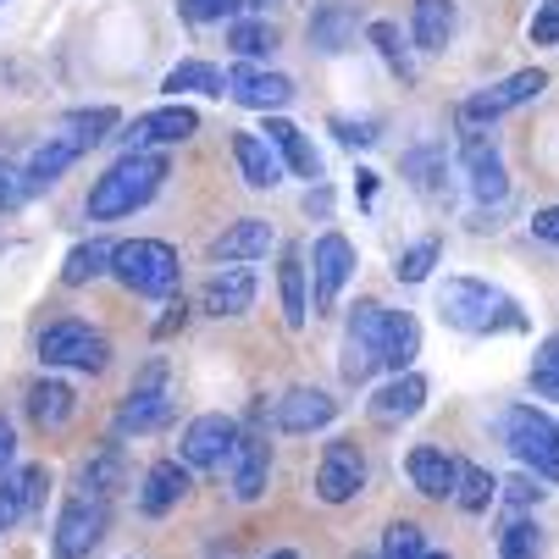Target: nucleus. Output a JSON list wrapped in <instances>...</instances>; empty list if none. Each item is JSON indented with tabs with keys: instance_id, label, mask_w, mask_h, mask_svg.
I'll use <instances>...</instances> for the list:
<instances>
[{
	"instance_id": "nucleus-1",
	"label": "nucleus",
	"mask_w": 559,
	"mask_h": 559,
	"mask_svg": "<svg viewBox=\"0 0 559 559\" xmlns=\"http://www.w3.org/2000/svg\"><path fill=\"white\" fill-rule=\"evenodd\" d=\"M167 183V155L155 150H128L122 162H111L95 189H90V216L95 222H117V216H133L139 205L155 200V189Z\"/></svg>"
},
{
	"instance_id": "nucleus-2",
	"label": "nucleus",
	"mask_w": 559,
	"mask_h": 559,
	"mask_svg": "<svg viewBox=\"0 0 559 559\" xmlns=\"http://www.w3.org/2000/svg\"><path fill=\"white\" fill-rule=\"evenodd\" d=\"M438 316L460 333H515V328H526L521 305L483 277H449L443 294H438Z\"/></svg>"
},
{
	"instance_id": "nucleus-3",
	"label": "nucleus",
	"mask_w": 559,
	"mask_h": 559,
	"mask_svg": "<svg viewBox=\"0 0 559 559\" xmlns=\"http://www.w3.org/2000/svg\"><path fill=\"white\" fill-rule=\"evenodd\" d=\"M117 283L133 288V294H150V299H167L183 277L178 266V250L162 245V238H128V245H117V261H111Z\"/></svg>"
},
{
	"instance_id": "nucleus-4",
	"label": "nucleus",
	"mask_w": 559,
	"mask_h": 559,
	"mask_svg": "<svg viewBox=\"0 0 559 559\" xmlns=\"http://www.w3.org/2000/svg\"><path fill=\"white\" fill-rule=\"evenodd\" d=\"M504 443L532 476L559 483V421L554 416H543L537 405H515L504 416Z\"/></svg>"
},
{
	"instance_id": "nucleus-5",
	"label": "nucleus",
	"mask_w": 559,
	"mask_h": 559,
	"mask_svg": "<svg viewBox=\"0 0 559 559\" xmlns=\"http://www.w3.org/2000/svg\"><path fill=\"white\" fill-rule=\"evenodd\" d=\"M388 322H393V310H382L377 299H360V305H355L349 333H344V382H366V377L382 366Z\"/></svg>"
},
{
	"instance_id": "nucleus-6",
	"label": "nucleus",
	"mask_w": 559,
	"mask_h": 559,
	"mask_svg": "<svg viewBox=\"0 0 559 559\" xmlns=\"http://www.w3.org/2000/svg\"><path fill=\"white\" fill-rule=\"evenodd\" d=\"M173 421V388H167V366L155 360L144 366V377L133 382V393L122 399V411H117V432L139 438V432H162Z\"/></svg>"
},
{
	"instance_id": "nucleus-7",
	"label": "nucleus",
	"mask_w": 559,
	"mask_h": 559,
	"mask_svg": "<svg viewBox=\"0 0 559 559\" xmlns=\"http://www.w3.org/2000/svg\"><path fill=\"white\" fill-rule=\"evenodd\" d=\"M106 521H111V504L72 493L61 504V515H56V537H50L56 559H90L100 548V537H106Z\"/></svg>"
},
{
	"instance_id": "nucleus-8",
	"label": "nucleus",
	"mask_w": 559,
	"mask_h": 559,
	"mask_svg": "<svg viewBox=\"0 0 559 559\" xmlns=\"http://www.w3.org/2000/svg\"><path fill=\"white\" fill-rule=\"evenodd\" d=\"M106 338L90 333L84 322H50L39 333V360L45 366H78V371H106Z\"/></svg>"
},
{
	"instance_id": "nucleus-9",
	"label": "nucleus",
	"mask_w": 559,
	"mask_h": 559,
	"mask_svg": "<svg viewBox=\"0 0 559 559\" xmlns=\"http://www.w3.org/2000/svg\"><path fill=\"white\" fill-rule=\"evenodd\" d=\"M543 90H548V72H543V67L510 72L504 84H493V90H483V95H471V100L460 106V122H465V128H476V122H493V117H504V111H515V106L537 100Z\"/></svg>"
},
{
	"instance_id": "nucleus-10",
	"label": "nucleus",
	"mask_w": 559,
	"mask_h": 559,
	"mask_svg": "<svg viewBox=\"0 0 559 559\" xmlns=\"http://www.w3.org/2000/svg\"><path fill=\"white\" fill-rule=\"evenodd\" d=\"M238 421L233 416H222V411H211V416H194L189 421V432H183V465L189 471H211V465H227L233 460V449H238Z\"/></svg>"
},
{
	"instance_id": "nucleus-11",
	"label": "nucleus",
	"mask_w": 559,
	"mask_h": 559,
	"mask_svg": "<svg viewBox=\"0 0 559 559\" xmlns=\"http://www.w3.org/2000/svg\"><path fill=\"white\" fill-rule=\"evenodd\" d=\"M355 272V245L344 233H322L316 238V250H310V277H316V310H333L344 283Z\"/></svg>"
},
{
	"instance_id": "nucleus-12",
	"label": "nucleus",
	"mask_w": 559,
	"mask_h": 559,
	"mask_svg": "<svg viewBox=\"0 0 559 559\" xmlns=\"http://www.w3.org/2000/svg\"><path fill=\"white\" fill-rule=\"evenodd\" d=\"M360 488H366V460H360V449H355L349 438L328 443L322 471H316V493H322L328 504H349Z\"/></svg>"
},
{
	"instance_id": "nucleus-13",
	"label": "nucleus",
	"mask_w": 559,
	"mask_h": 559,
	"mask_svg": "<svg viewBox=\"0 0 559 559\" xmlns=\"http://www.w3.org/2000/svg\"><path fill=\"white\" fill-rule=\"evenodd\" d=\"M194 128H200V117H194L189 106H162V111L133 117V128H128L122 139H128V150H167V144L194 139Z\"/></svg>"
},
{
	"instance_id": "nucleus-14",
	"label": "nucleus",
	"mask_w": 559,
	"mask_h": 559,
	"mask_svg": "<svg viewBox=\"0 0 559 559\" xmlns=\"http://www.w3.org/2000/svg\"><path fill=\"white\" fill-rule=\"evenodd\" d=\"M227 95L250 111H283L294 100V84L283 72H261V67H233L227 72Z\"/></svg>"
},
{
	"instance_id": "nucleus-15",
	"label": "nucleus",
	"mask_w": 559,
	"mask_h": 559,
	"mask_svg": "<svg viewBox=\"0 0 559 559\" xmlns=\"http://www.w3.org/2000/svg\"><path fill=\"white\" fill-rule=\"evenodd\" d=\"M405 471H411L416 493H427V499H454V488H460V460L443 454V449H432V443L411 449Z\"/></svg>"
},
{
	"instance_id": "nucleus-16",
	"label": "nucleus",
	"mask_w": 559,
	"mask_h": 559,
	"mask_svg": "<svg viewBox=\"0 0 559 559\" xmlns=\"http://www.w3.org/2000/svg\"><path fill=\"white\" fill-rule=\"evenodd\" d=\"M421 405H427V382L416 371H405V377H393L388 388L371 393V421L377 427H399V421L421 416Z\"/></svg>"
},
{
	"instance_id": "nucleus-17",
	"label": "nucleus",
	"mask_w": 559,
	"mask_h": 559,
	"mask_svg": "<svg viewBox=\"0 0 559 559\" xmlns=\"http://www.w3.org/2000/svg\"><path fill=\"white\" fill-rule=\"evenodd\" d=\"M227 471H233V499L238 504H255L266 493V471H272L266 443L255 432H245V438H238V449H233V460H227Z\"/></svg>"
},
{
	"instance_id": "nucleus-18",
	"label": "nucleus",
	"mask_w": 559,
	"mask_h": 559,
	"mask_svg": "<svg viewBox=\"0 0 559 559\" xmlns=\"http://www.w3.org/2000/svg\"><path fill=\"white\" fill-rule=\"evenodd\" d=\"M183 493H189V465H183V460H155V465L144 471L139 510H144V515H167V510L183 504Z\"/></svg>"
},
{
	"instance_id": "nucleus-19",
	"label": "nucleus",
	"mask_w": 559,
	"mask_h": 559,
	"mask_svg": "<svg viewBox=\"0 0 559 559\" xmlns=\"http://www.w3.org/2000/svg\"><path fill=\"white\" fill-rule=\"evenodd\" d=\"M272 245H277L272 222H261V216H245V222H233V227L216 238V245H211V255H216V261H227V266H245V261H261Z\"/></svg>"
},
{
	"instance_id": "nucleus-20",
	"label": "nucleus",
	"mask_w": 559,
	"mask_h": 559,
	"mask_svg": "<svg viewBox=\"0 0 559 559\" xmlns=\"http://www.w3.org/2000/svg\"><path fill=\"white\" fill-rule=\"evenodd\" d=\"M250 305H255V272L250 266H222L200 294V310H211V316H245Z\"/></svg>"
},
{
	"instance_id": "nucleus-21",
	"label": "nucleus",
	"mask_w": 559,
	"mask_h": 559,
	"mask_svg": "<svg viewBox=\"0 0 559 559\" xmlns=\"http://www.w3.org/2000/svg\"><path fill=\"white\" fill-rule=\"evenodd\" d=\"M333 416H338V405L322 388H288L277 399V427L283 432H316V427H328Z\"/></svg>"
},
{
	"instance_id": "nucleus-22",
	"label": "nucleus",
	"mask_w": 559,
	"mask_h": 559,
	"mask_svg": "<svg viewBox=\"0 0 559 559\" xmlns=\"http://www.w3.org/2000/svg\"><path fill=\"white\" fill-rule=\"evenodd\" d=\"M266 144L277 150V162L294 173V178H305V183H316V178H322V155H316L310 150V139L294 128V122H283V117H266Z\"/></svg>"
},
{
	"instance_id": "nucleus-23",
	"label": "nucleus",
	"mask_w": 559,
	"mask_h": 559,
	"mask_svg": "<svg viewBox=\"0 0 559 559\" xmlns=\"http://www.w3.org/2000/svg\"><path fill=\"white\" fill-rule=\"evenodd\" d=\"M84 150H90V144L78 139V133H67V128H61V133H50V139H45L34 155H28V167H23L28 189H50V183H56V178H61V173L78 162V155H84Z\"/></svg>"
},
{
	"instance_id": "nucleus-24",
	"label": "nucleus",
	"mask_w": 559,
	"mask_h": 559,
	"mask_svg": "<svg viewBox=\"0 0 559 559\" xmlns=\"http://www.w3.org/2000/svg\"><path fill=\"white\" fill-rule=\"evenodd\" d=\"M233 162H238V173H245L250 189H272V183L283 178L277 150H272L261 133H233Z\"/></svg>"
},
{
	"instance_id": "nucleus-25",
	"label": "nucleus",
	"mask_w": 559,
	"mask_h": 559,
	"mask_svg": "<svg viewBox=\"0 0 559 559\" xmlns=\"http://www.w3.org/2000/svg\"><path fill=\"white\" fill-rule=\"evenodd\" d=\"M465 173H471V194L476 200H504L510 194V178H504V162H499V150L483 144V139H471L465 144Z\"/></svg>"
},
{
	"instance_id": "nucleus-26",
	"label": "nucleus",
	"mask_w": 559,
	"mask_h": 559,
	"mask_svg": "<svg viewBox=\"0 0 559 559\" xmlns=\"http://www.w3.org/2000/svg\"><path fill=\"white\" fill-rule=\"evenodd\" d=\"M72 411H78V393H72L67 382L45 377V382H34V388H28V416H34L45 432H61V427L72 421Z\"/></svg>"
},
{
	"instance_id": "nucleus-27",
	"label": "nucleus",
	"mask_w": 559,
	"mask_h": 559,
	"mask_svg": "<svg viewBox=\"0 0 559 559\" xmlns=\"http://www.w3.org/2000/svg\"><path fill=\"white\" fill-rule=\"evenodd\" d=\"M122 449H100L95 460H84V471H78V493L84 499H100V504H111V493L122 488Z\"/></svg>"
},
{
	"instance_id": "nucleus-28",
	"label": "nucleus",
	"mask_w": 559,
	"mask_h": 559,
	"mask_svg": "<svg viewBox=\"0 0 559 559\" xmlns=\"http://www.w3.org/2000/svg\"><path fill=\"white\" fill-rule=\"evenodd\" d=\"M411 34H416L421 50H443L454 39V0H416Z\"/></svg>"
},
{
	"instance_id": "nucleus-29",
	"label": "nucleus",
	"mask_w": 559,
	"mask_h": 559,
	"mask_svg": "<svg viewBox=\"0 0 559 559\" xmlns=\"http://www.w3.org/2000/svg\"><path fill=\"white\" fill-rule=\"evenodd\" d=\"M111 261H117V245H106V238H90V245L67 250L61 283H67V288H84V283H95L100 272H111Z\"/></svg>"
},
{
	"instance_id": "nucleus-30",
	"label": "nucleus",
	"mask_w": 559,
	"mask_h": 559,
	"mask_svg": "<svg viewBox=\"0 0 559 559\" xmlns=\"http://www.w3.org/2000/svg\"><path fill=\"white\" fill-rule=\"evenodd\" d=\"M277 288H283V322L299 333V328H305V316H310V299H305V250H283Z\"/></svg>"
},
{
	"instance_id": "nucleus-31",
	"label": "nucleus",
	"mask_w": 559,
	"mask_h": 559,
	"mask_svg": "<svg viewBox=\"0 0 559 559\" xmlns=\"http://www.w3.org/2000/svg\"><path fill=\"white\" fill-rule=\"evenodd\" d=\"M416 355H421V328H416V316L393 310V322H388V349H382V366H388L393 377H405Z\"/></svg>"
},
{
	"instance_id": "nucleus-32",
	"label": "nucleus",
	"mask_w": 559,
	"mask_h": 559,
	"mask_svg": "<svg viewBox=\"0 0 559 559\" xmlns=\"http://www.w3.org/2000/svg\"><path fill=\"white\" fill-rule=\"evenodd\" d=\"M162 90H173V95H222V90H227V72L211 67V61H178V67L167 72Z\"/></svg>"
},
{
	"instance_id": "nucleus-33",
	"label": "nucleus",
	"mask_w": 559,
	"mask_h": 559,
	"mask_svg": "<svg viewBox=\"0 0 559 559\" xmlns=\"http://www.w3.org/2000/svg\"><path fill=\"white\" fill-rule=\"evenodd\" d=\"M499 488H504V483H493V471H483V465H460V488H454V504H460L465 515H483V510L499 499Z\"/></svg>"
},
{
	"instance_id": "nucleus-34",
	"label": "nucleus",
	"mask_w": 559,
	"mask_h": 559,
	"mask_svg": "<svg viewBox=\"0 0 559 559\" xmlns=\"http://www.w3.org/2000/svg\"><path fill=\"white\" fill-rule=\"evenodd\" d=\"M405 173H411V183H416L421 194H443V173H449V162H443V150H438V144H427V150H411V155H405Z\"/></svg>"
},
{
	"instance_id": "nucleus-35",
	"label": "nucleus",
	"mask_w": 559,
	"mask_h": 559,
	"mask_svg": "<svg viewBox=\"0 0 559 559\" xmlns=\"http://www.w3.org/2000/svg\"><path fill=\"white\" fill-rule=\"evenodd\" d=\"M543 554V526L537 521H510L499 532V559H537Z\"/></svg>"
},
{
	"instance_id": "nucleus-36",
	"label": "nucleus",
	"mask_w": 559,
	"mask_h": 559,
	"mask_svg": "<svg viewBox=\"0 0 559 559\" xmlns=\"http://www.w3.org/2000/svg\"><path fill=\"white\" fill-rule=\"evenodd\" d=\"M366 34H371L377 56H382L399 78H416V61H411V50H405V39H399V28H393V23H371Z\"/></svg>"
},
{
	"instance_id": "nucleus-37",
	"label": "nucleus",
	"mask_w": 559,
	"mask_h": 559,
	"mask_svg": "<svg viewBox=\"0 0 559 559\" xmlns=\"http://www.w3.org/2000/svg\"><path fill=\"white\" fill-rule=\"evenodd\" d=\"M438 255H443V245L438 238H421V245H411L405 255H399V283H427L432 277V266H438Z\"/></svg>"
},
{
	"instance_id": "nucleus-38",
	"label": "nucleus",
	"mask_w": 559,
	"mask_h": 559,
	"mask_svg": "<svg viewBox=\"0 0 559 559\" xmlns=\"http://www.w3.org/2000/svg\"><path fill=\"white\" fill-rule=\"evenodd\" d=\"M382 559H427L421 526H416V521H393L388 537H382Z\"/></svg>"
},
{
	"instance_id": "nucleus-39",
	"label": "nucleus",
	"mask_w": 559,
	"mask_h": 559,
	"mask_svg": "<svg viewBox=\"0 0 559 559\" xmlns=\"http://www.w3.org/2000/svg\"><path fill=\"white\" fill-rule=\"evenodd\" d=\"M61 128H67V133H78L84 144H100V139L117 128V111H111V106H95V111H72Z\"/></svg>"
},
{
	"instance_id": "nucleus-40",
	"label": "nucleus",
	"mask_w": 559,
	"mask_h": 559,
	"mask_svg": "<svg viewBox=\"0 0 559 559\" xmlns=\"http://www.w3.org/2000/svg\"><path fill=\"white\" fill-rule=\"evenodd\" d=\"M233 50L238 56H272L277 50V28L272 23H233Z\"/></svg>"
},
{
	"instance_id": "nucleus-41",
	"label": "nucleus",
	"mask_w": 559,
	"mask_h": 559,
	"mask_svg": "<svg viewBox=\"0 0 559 559\" xmlns=\"http://www.w3.org/2000/svg\"><path fill=\"white\" fill-rule=\"evenodd\" d=\"M250 0H178V12L189 17V23H227V17H238Z\"/></svg>"
},
{
	"instance_id": "nucleus-42",
	"label": "nucleus",
	"mask_w": 559,
	"mask_h": 559,
	"mask_svg": "<svg viewBox=\"0 0 559 559\" xmlns=\"http://www.w3.org/2000/svg\"><path fill=\"white\" fill-rule=\"evenodd\" d=\"M310 39L322 45V50H344V12H338V7L322 12V17L310 23Z\"/></svg>"
},
{
	"instance_id": "nucleus-43",
	"label": "nucleus",
	"mask_w": 559,
	"mask_h": 559,
	"mask_svg": "<svg viewBox=\"0 0 559 559\" xmlns=\"http://www.w3.org/2000/svg\"><path fill=\"white\" fill-rule=\"evenodd\" d=\"M526 34H532V45H559V0H543Z\"/></svg>"
},
{
	"instance_id": "nucleus-44",
	"label": "nucleus",
	"mask_w": 559,
	"mask_h": 559,
	"mask_svg": "<svg viewBox=\"0 0 559 559\" xmlns=\"http://www.w3.org/2000/svg\"><path fill=\"white\" fill-rule=\"evenodd\" d=\"M23 515H28V499H23V488H17V483H0V532H12Z\"/></svg>"
},
{
	"instance_id": "nucleus-45",
	"label": "nucleus",
	"mask_w": 559,
	"mask_h": 559,
	"mask_svg": "<svg viewBox=\"0 0 559 559\" xmlns=\"http://www.w3.org/2000/svg\"><path fill=\"white\" fill-rule=\"evenodd\" d=\"M28 194H34V189H28V178H23V173H12L7 162H0V211H17Z\"/></svg>"
},
{
	"instance_id": "nucleus-46",
	"label": "nucleus",
	"mask_w": 559,
	"mask_h": 559,
	"mask_svg": "<svg viewBox=\"0 0 559 559\" xmlns=\"http://www.w3.org/2000/svg\"><path fill=\"white\" fill-rule=\"evenodd\" d=\"M17 488H23V499H28V510L45 499V488H50V471L45 465H28V471H17Z\"/></svg>"
},
{
	"instance_id": "nucleus-47",
	"label": "nucleus",
	"mask_w": 559,
	"mask_h": 559,
	"mask_svg": "<svg viewBox=\"0 0 559 559\" xmlns=\"http://www.w3.org/2000/svg\"><path fill=\"white\" fill-rule=\"evenodd\" d=\"M532 233L543 238V245H559V205H543V211L532 216Z\"/></svg>"
},
{
	"instance_id": "nucleus-48",
	"label": "nucleus",
	"mask_w": 559,
	"mask_h": 559,
	"mask_svg": "<svg viewBox=\"0 0 559 559\" xmlns=\"http://www.w3.org/2000/svg\"><path fill=\"white\" fill-rule=\"evenodd\" d=\"M333 128H338V139H344V144H371V139H377V128H371V122H344V117H338Z\"/></svg>"
},
{
	"instance_id": "nucleus-49",
	"label": "nucleus",
	"mask_w": 559,
	"mask_h": 559,
	"mask_svg": "<svg viewBox=\"0 0 559 559\" xmlns=\"http://www.w3.org/2000/svg\"><path fill=\"white\" fill-rule=\"evenodd\" d=\"M504 488H510L515 504H537V499H543V488L532 483V476H515V483H504Z\"/></svg>"
},
{
	"instance_id": "nucleus-50",
	"label": "nucleus",
	"mask_w": 559,
	"mask_h": 559,
	"mask_svg": "<svg viewBox=\"0 0 559 559\" xmlns=\"http://www.w3.org/2000/svg\"><path fill=\"white\" fill-rule=\"evenodd\" d=\"M17 460V432H12V421L7 416H0V471H7Z\"/></svg>"
},
{
	"instance_id": "nucleus-51",
	"label": "nucleus",
	"mask_w": 559,
	"mask_h": 559,
	"mask_svg": "<svg viewBox=\"0 0 559 559\" xmlns=\"http://www.w3.org/2000/svg\"><path fill=\"white\" fill-rule=\"evenodd\" d=\"M532 371H559V333L537 349V366H532Z\"/></svg>"
},
{
	"instance_id": "nucleus-52",
	"label": "nucleus",
	"mask_w": 559,
	"mask_h": 559,
	"mask_svg": "<svg viewBox=\"0 0 559 559\" xmlns=\"http://www.w3.org/2000/svg\"><path fill=\"white\" fill-rule=\"evenodd\" d=\"M532 388H537L543 399H559V371H532Z\"/></svg>"
},
{
	"instance_id": "nucleus-53",
	"label": "nucleus",
	"mask_w": 559,
	"mask_h": 559,
	"mask_svg": "<svg viewBox=\"0 0 559 559\" xmlns=\"http://www.w3.org/2000/svg\"><path fill=\"white\" fill-rule=\"evenodd\" d=\"M266 559H299V554H294V548H277V554H266Z\"/></svg>"
},
{
	"instance_id": "nucleus-54",
	"label": "nucleus",
	"mask_w": 559,
	"mask_h": 559,
	"mask_svg": "<svg viewBox=\"0 0 559 559\" xmlns=\"http://www.w3.org/2000/svg\"><path fill=\"white\" fill-rule=\"evenodd\" d=\"M355 559H382V554H355Z\"/></svg>"
},
{
	"instance_id": "nucleus-55",
	"label": "nucleus",
	"mask_w": 559,
	"mask_h": 559,
	"mask_svg": "<svg viewBox=\"0 0 559 559\" xmlns=\"http://www.w3.org/2000/svg\"><path fill=\"white\" fill-rule=\"evenodd\" d=\"M427 559H449V554H427Z\"/></svg>"
}]
</instances>
